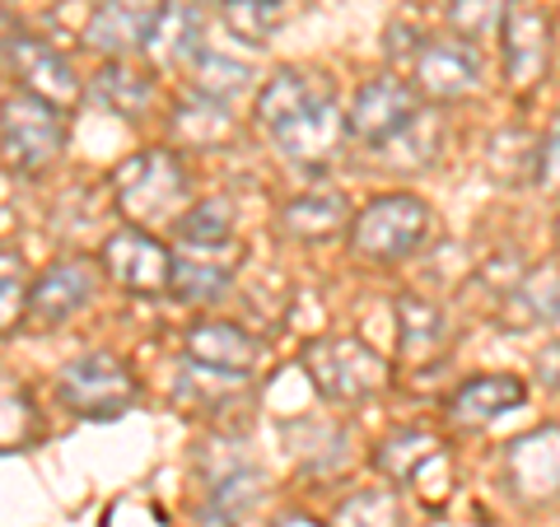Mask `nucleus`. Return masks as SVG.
<instances>
[{"label":"nucleus","mask_w":560,"mask_h":527,"mask_svg":"<svg viewBox=\"0 0 560 527\" xmlns=\"http://www.w3.org/2000/svg\"><path fill=\"white\" fill-rule=\"evenodd\" d=\"M57 393L84 420H117L136 407L140 383L131 374V364L113 355V350H84V355H75L61 368Z\"/></svg>","instance_id":"423d86ee"},{"label":"nucleus","mask_w":560,"mask_h":527,"mask_svg":"<svg viewBox=\"0 0 560 527\" xmlns=\"http://www.w3.org/2000/svg\"><path fill=\"white\" fill-rule=\"evenodd\" d=\"M331 527H407V514H401V500L393 485H370L337 504Z\"/></svg>","instance_id":"cd10ccee"},{"label":"nucleus","mask_w":560,"mask_h":527,"mask_svg":"<svg viewBox=\"0 0 560 527\" xmlns=\"http://www.w3.org/2000/svg\"><path fill=\"white\" fill-rule=\"evenodd\" d=\"M191 70H197V94L224 103V108H230L238 94L253 90V70L234 57H220V51H201V57L191 61Z\"/></svg>","instance_id":"7c9ffc66"},{"label":"nucleus","mask_w":560,"mask_h":527,"mask_svg":"<svg viewBox=\"0 0 560 527\" xmlns=\"http://www.w3.org/2000/svg\"><path fill=\"white\" fill-rule=\"evenodd\" d=\"M94 98L103 103V108H113L117 117L140 121L154 108V75L150 70H140V66H131L127 57L103 61L98 75H94Z\"/></svg>","instance_id":"5701e85b"},{"label":"nucleus","mask_w":560,"mask_h":527,"mask_svg":"<svg viewBox=\"0 0 560 527\" xmlns=\"http://www.w3.org/2000/svg\"><path fill=\"white\" fill-rule=\"evenodd\" d=\"M271 527H327V523H318L313 514H304V508H285V514H280Z\"/></svg>","instance_id":"f704fd0d"},{"label":"nucleus","mask_w":560,"mask_h":527,"mask_svg":"<svg viewBox=\"0 0 560 527\" xmlns=\"http://www.w3.org/2000/svg\"><path fill=\"white\" fill-rule=\"evenodd\" d=\"M350 197L337 187H308L300 191V197H290L285 206H280V215H276V230L294 238V243H327V238H337L346 224H350Z\"/></svg>","instance_id":"dca6fc26"},{"label":"nucleus","mask_w":560,"mask_h":527,"mask_svg":"<svg viewBox=\"0 0 560 527\" xmlns=\"http://www.w3.org/2000/svg\"><path fill=\"white\" fill-rule=\"evenodd\" d=\"M528 401V383L514 374H481L467 378L458 393L448 397V420L458 430H490L500 415L518 411Z\"/></svg>","instance_id":"f3484780"},{"label":"nucleus","mask_w":560,"mask_h":527,"mask_svg":"<svg viewBox=\"0 0 560 527\" xmlns=\"http://www.w3.org/2000/svg\"><path fill=\"white\" fill-rule=\"evenodd\" d=\"M481 51L467 38H420L411 51V90L420 103H463L481 90Z\"/></svg>","instance_id":"1a4fd4ad"},{"label":"nucleus","mask_w":560,"mask_h":527,"mask_svg":"<svg viewBox=\"0 0 560 527\" xmlns=\"http://www.w3.org/2000/svg\"><path fill=\"white\" fill-rule=\"evenodd\" d=\"M234 285V267L206 261V253H183L168 267V294L178 304H220Z\"/></svg>","instance_id":"393cba45"},{"label":"nucleus","mask_w":560,"mask_h":527,"mask_svg":"<svg viewBox=\"0 0 560 527\" xmlns=\"http://www.w3.org/2000/svg\"><path fill=\"white\" fill-rule=\"evenodd\" d=\"M0 154L14 173H47L66 154V113L33 94L0 98Z\"/></svg>","instance_id":"0eeeda50"},{"label":"nucleus","mask_w":560,"mask_h":527,"mask_svg":"<svg viewBox=\"0 0 560 527\" xmlns=\"http://www.w3.org/2000/svg\"><path fill=\"white\" fill-rule=\"evenodd\" d=\"M537 374L547 378V388H560V346H547V350H541Z\"/></svg>","instance_id":"72a5a7b5"},{"label":"nucleus","mask_w":560,"mask_h":527,"mask_svg":"<svg viewBox=\"0 0 560 527\" xmlns=\"http://www.w3.org/2000/svg\"><path fill=\"white\" fill-rule=\"evenodd\" d=\"M28 290H33V280H28L24 253L0 243V337H10L28 318Z\"/></svg>","instance_id":"c756f323"},{"label":"nucleus","mask_w":560,"mask_h":527,"mask_svg":"<svg viewBox=\"0 0 560 527\" xmlns=\"http://www.w3.org/2000/svg\"><path fill=\"white\" fill-rule=\"evenodd\" d=\"M504 485L518 504L533 508L560 500V425L528 430L504 448Z\"/></svg>","instance_id":"9b49d317"},{"label":"nucleus","mask_w":560,"mask_h":527,"mask_svg":"<svg viewBox=\"0 0 560 527\" xmlns=\"http://www.w3.org/2000/svg\"><path fill=\"white\" fill-rule=\"evenodd\" d=\"M191 5H197V0H191ZM206 5H215V0H206ZM220 5H224V0H220Z\"/></svg>","instance_id":"c9c22d12"},{"label":"nucleus","mask_w":560,"mask_h":527,"mask_svg":"<svg viewBox=\"0 0 560 527\" xmlns=\"http://www.w3.org/2000/svg\"><path fill=\"white\" fill-rule=\"evenodd\" d=\"M448 458H444V444L434 438L430 430H397V434H388L378 444V453H374V467L388 477L393 485H407V481H416V485H425V477L434 467H444Z\"/></svg>","instance_id":"aec40b11"},{"label":"nucleus","mask_w":560,"mask_h":527,"mask_svg":"<svg viewBox=\"0 0 560 527\" xmlns=\"http://www.w3.org/2000/svg\"><path fill=\"white\" fill-rule=\"evenodd\" d=\"M495 28H500L504 80L518 94L541 90L556 61V20H551L547 0H504Z\"/></svg>","instance_id":"39448f33"},{"label":"nucleus","mask_w":560,"mask_h":527,"mask_svg":"<svg viewBox=\"0 0 560 527\" xmlns=\"http://www.w3.org/2000/svg\"><path fill=\"white\" fill-rule=\"evenodd\" d=\"M556 234H560V220H556Z\"/></svg>","instance_id":"e433bc0d"},{"label":"nucleus","mask_w":560,"mask_h":527,"mask_svg":"<svg viewBox=\"0 0 560 527\" xmlns=\"http://www.w3.org/2000/svg\"><path fill=\"white\" fill-rule=\"evenodd\" d=\"M393 318H397V350L401 360L411 364H425L430 355H440L444 341H448V318L434 298H420V294H401L393 304Z\"/></svg>","instance_id":"4be33fe9"},{"label":"nucleus","mask_w":560,"mask_h":527,"mask_svg":"<svg viewBox=\"0 0 560 527\" xmlns=\"http://www.w3.org/2000/svg\"><path fill=\"white\" fill-rule=\"evenodd\" d=\"M113 201L136 230H160L191 206V178L173 150H140L127 164H117Z\"/></svg>","instance_id":"7ed1b4c3"},{"label":"nucleus","mask_w":560,"mask_h":527,"mask_svg":"<svg viewBox=\"0 0 560 527\" xmlns=\"http://www.w3.org/2000/svg\"><path fill=\"white\" fill-rule=\"evenodd\" d=\"M187 360L197 368H210V374H234V378H248L257 368L261 346L248 327L238 323H224V318H206L187 331Z\"/></svg>","instance_id":"2eb2a0df"},{"label":"nucleus","mask_w":560,"mask_h":527,"mask_svg":"<svg viewBox=\"0 0 560 527\" xmlns=\"http://www.w3.org/2000/svg\"><path fill=\"white\" fill-rule=\"evenodd\" d=\"M220 10H224V28L253 47H267L271 33L280 28V20H285L280 0H224Z\"/></svg>","instance_id":"2f4dec72"},{"label":"nucleus","mask_w":560,"mask_h":527,"mask_svg":"<svg viewBox=\"0 0 560 527\" xmlns=\"http://www.w3.org/2000/svg\"><path fill=\"white\" fill-rule=\"evenodd\" d=\"M0 66L24 84V94L51 103L57 113L75 108L80 94H84L75 66H70L57 47H47L43 38H33L28 28L10 24V20H0Z\"/></svg>","instance_id":"6e6552de"},{"label":"nucleus","mask_w":560,"mask_h":527,"mask_svg":"<svg viewBox=\"0 0 560 527\" xmlns=\"http://www.w3.org/2000/svg\"><path fill=\"white\" fill-rule=\"evenodd\" d=\"M420 94L411 90V80L397 75H374L355 90V103L346 113V136H355L370 150H388L393 140L420 117Z\"/></svg>","instance_id":"9d476101"},{"label":"nucleus","mask_w":560,"mask_h":527,"mask_svg":"<svg viewBox=\"0 0 560 527\" xmlns=\"http://www.w3.org/2000/svg\"><path fill=\"white\" fill-rule=\"evenodd\" d=\"M160 10H164V0H98L90 14V28H84V43L108 61L131 57V51L145 47Z\"/></svg>","instance_id":"4468645a"},{"label":"nucleus","mask_w":560,"mask_h":527,"mask_svg":"<svg viewBox=\"0 0 560 527\" xmlns=\"http://www.w3.org/2000/svg\"><path fill=\"white\" fill-rule=\"evenodd\" d=\"M38 434H43V415L33 393L20 378L0 374V453H24L38 444Z\"/></svg>","instance_id":"bb28decb"},{"label":"nucleus","mask_w":560,"mask_h":527,"mask_svg":"<svg viewBox=\"0 0 560 527\" xmlns=\"http://www.w3.org/2000/svg\"><path fill=\"white\" fill-rule=\"evenodd\" d=\"M261 500V471L253 462H230L210 477V495L201 508V527H243V518Z\"/></svg>","instance_id":"6ab92c4d"},{"label":"nucleus","mask_w":560,"mask_h":527,"mask_svg":"<svg viewBox=\"0 0 560 527\" xmlns=\"http://www.w3.org/2000/svg\"><path fill=\"white\" fill-rule=\"evenodd\" d=\"M533 183L541 197H560V113L551 117V127L533 154Z\"/></svg>","instance_id":"473e14b6"},{"label":"nucleus","mask_w":560,"mask_h":527,"mask_svg":"<svg viewBox=\"0 0 560 527\" xmlns=\"http://www.w3.org/2000/svg\"><path fill=\"white\" fill-rule=\"evenodd\" d=\"M173 136L191 150H215L234 136V117L215 98L187 94V98H178V108H173Z\"/></svg>","instance_id":"a878e982"},{"label":"nucleus","mask_w":560,"mask_h":527,"mask_svg":"<svg viewBox=\"0 0 560 527\" xmlns=\"http://www.w3.org/2000/svg\"><path fill=\"white\" fill-rule=\"evenodd\" d=\"M440 150H444V127H440V117L420 108V117L411 121L407 131H401L388 150H378L388 164L397 168H430L434 160H440Z\"/></svg>","instance_id":"c85d7f7f"},{"label":"nucleus","mask_w":560,"mask_h":527,"mask_svg":"<svg viewBox=\"0 0 560 527\" xmlns=\"http://www.w3.org/2000/svg\"><path fill=\"white\" fill-rule=\"evenodd\" d=\"M98 267L108 271L113 280L127 294H168V267H173V253L164 248L154 234L145 230H117L108 234V243H103V253H98Z\"/></svg>","instance_id":"f8f14e48"},{"label":"nucleus","mask_w":560,"mask_h":527,"mask_svg":"<svg viewBox=\"0 0 560 527\" xmlns=\"http://www.w3.org/2000/svg\"><path fill=\"white\" fill-rule=\"evenodd\" d=\"M304 374L331 407H360L388 388V360L360 337H318L304 346Z\"/></svg>","instance_id":"20e7f679"},{"label":"nucleus","mask_w":560,"mask_h":527,"mask_svg":"<svg viewBox=\"0 0 560 527\" xmlns=\"http://www.w3.org/2000/svg\"><path fill=\"white\" fill-rule=\"evenodd\" d=\"M94 290H98L94 261L61 257V261H51V267L38 280H33V290H28V318L38 323V327H61V323L75 318L84 304H90Z\"/></svg>","instance_id":"ddd939ff"},{"label":"nucleus","mask_w":560,"mask_h":527,"mask_svg":"<svg viewBox=\"0 0 560 527\" xmlns=\"http://www.w3.org/2000/svg\"><path fill=\"white\" fill-rule=\"evenodd\" d=\"M551 323H560V261L528 271L500 308V327H514V331H533Z\"/></svg>","instance_id":"412c9836"},{"label":"nucleus","mask_w":560,"mask_h":527,"mask_svg":"<svg viewBox=\"0 0 560 527\" xmlns=\"http://www.w3.org/2000/svg\"><path fill=\"white\" fill-rule=\"evenodd\" d=\"M145 51L154 66H191L206 51V10L191 0H164L160 20H154Z\"/></svg>","instance_id":"a211bd4d"},{"label":"nucleus","mask_w":560,"mask_h":527,"mask_svg":"<svg viewBox=\"0 0 560 527\" xmlns=\"http://www.w3.org/2000/svg\"><path fill=\"white\" fill-rule=\"evenodd\" d=\"M173 238L187 253H210L234 243V201L230 197H206L191 201L178 220H173Z\"/></svg>","instance_id":"b1692460"},{"label":"nucleus","mask_w":560,"mask_h":527,"mask_svg":"<svg viewBox=\"0 0 560 527\" xmlns=\"http://www.w3.org/2000/svg\"><path fill=\"white\" fill-rule=\"evenodd\" d=\"M253 117L267 131L276 154H285L300 168H327L337 160L346 136L337 84L323 70H304V66H280L257 90Z\"/></svg>","instance_id":"f257e3e1"},{"label":"nucleus","mask_w":560,"mask_h":527,"mask_svg":"<svg viewBox=\"0 0 560 527\" xmlns=\"http://www.w3.org/2000/svg\"><path fill=\"white\" fill-rule=\"evenodd\" d=\"M434 234V210L411 197V191H383L364 201L346 224L350 257L370 261V267H397L411 253H420Z\"/></svg>","instance_id":"f03ea898"}]
</instances>
